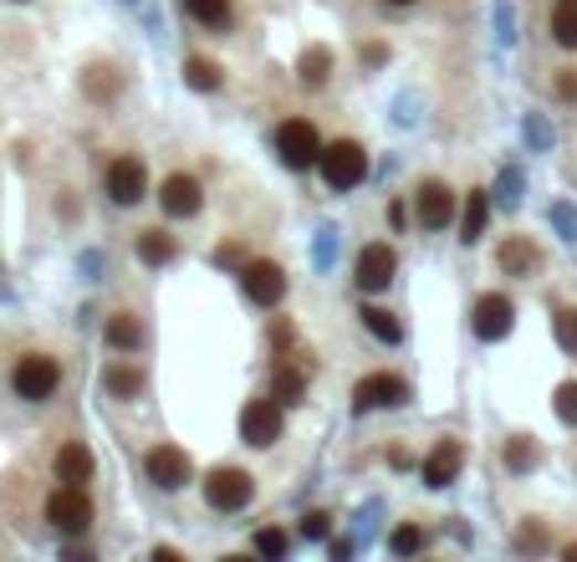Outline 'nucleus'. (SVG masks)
<instances>
[{
	"instance_id": "nucleus-1",
	"label": "nucleus",
	"mask_w": 577,
	"mask_h": 562,
	"mask_svg": "<svg viewBox=\"0 0 577 562\" xmlns=\"http://www.w3.org/2000/svg\"><path fill=\"white\" fill-rule=\"evenodd\" d=\"M317 169H323V179L333 189H353V185H363V175H368V154H363L353 138H337V144L323 148Z\"/></svg>"
},
{
	"instance_id": "nucleus-2",
	"label": "nucleus",
	"mask_w": 577,
	"mask_h": 562,
	"mask_svg": "<svg viewBox=\"0 0 577 562\" xmlns=\"http://www.w3.org/2000/svg\"><path fill=\"white\" fill-rule=\"evenodd\" d=\"M251 496H255V476L251 470H235V466H220L204 476V501L216 511H241L251 507Z\"/></svg>"
},
{
	"instance_id": "nucleus-3",
	"label": "nucleus",
	"mask_w": 577,
	"mask_h": 562,
	"mask_svg": "<svg viewBox=\"0 0 577 562\" xmlns=\"http://www.w3.org/2000/svg\"><path fill=\"white\" fill-rule=\"evenodd\" d=\"M276 148H282L286 169H312V164L323 159V134H317L307 118H286L282 128H276Z\"/></svg>"
},
{
	"instance_id": "nucleus-4",
	"label": "nucleus",
	"mask_w": 577,
	"mask_h": 562,
	"mask_svg": "<svg viewBox=\"0 0 577 562\" xmlns=\"http://www.w3.org/2000/svg\"><path fill=\"white\" fill-rule=\"evenodd\" d=\"M56 384H62V368H56V358H46V353H27V358L15 363V374H11V388L31 404L52 399Z\"/></svg>"
},
{
	"instance_id": "nucleus-5",
	"label": "nucleus",
	"mask_w": 577,
	"mask_h": 562,
	"mask_svg": "<svg viewBox=\"0 0 577 562\" xmlns=\"http://www.w3.org/2000/svg\"><path fill=\"white\" fill-rule=\"evenodd\" d=\"M46 522H52L56 532H67V537L87 532V527H93V501H87V491H82V486H62V491H52L46 496Z\"/></svg>"
},
{
	"instance_id": "nucleus-6",
	"label": "nucleus",
	"mask_w": 577,
	"mask_h": 562,
	"mask_svg": "<svg viewBox=\"0 0 577 562\" xmlns=\"http://www.w3.org/2000/svg\"><path fill=\"white\" fill-rule=\"evenodd\" d=\"M403 399H409V384L399 374H368L353 388V409L358 415H368V409H399Z\"/></svg>"
},
{
	"instance_id": "nucleus-7",
	"label": "nucleus",
	"mask_w": 577,
	"mask_h": 562,
	"mask_svg": "<svg viewBox=\"0 0 577 562\" xmlns=\"http://www.w3.org/2000/svg\"><path fill=\"white\" fill-rule=\"evenodd\" d=\"M241 287L255 308H276L286 296V271L276 261H245L241 267Z\"/></svg>"
},
{
	"instance_id": "nucleus-8",
	"label": "nucleus",
	"mask_w": 577,
	"mask_h": 562,
	"mask_svg": "<svg viewBox=\"0 0 577 562\" xmlns=\"http://www.w3.org/2000/svg\"><path fill=\"white\" fill-rule=\"evenodd\" d=\"M241 435L245 445H276L282 440V399H251L241 409Z\"/></svg>"
},
{
	"instance_id": "nucleus-9",
	"label": "nucleus",
	"mask_w": 577,
	"mask_h": 562,
	"mask_svg": "<svg viewBox=\"0 0 577 562\" xmlns=\"http://www.w3.org/2000/svg\"><path fill=\"white\" fill-rule=\"evenodd\" d=\"M144 470H148V481H154V486L179 491V486L189 481V456H185V450H175V445H154L148 460H144Z\"/></svg>"
},
{
	"instance_id": "nucleus-10",
	"label": "nucleus",
	"mask_w": 577,
	"mask_h": 562,
	"mask_svg": "<svg viewBox=\"0 0 577 562\" xmlns=\"http://www.w3.org/2000/svg\"><path fill=\"white\" fill-rule=\"evenodd\" d=\"M415 215L424 230H444L455 220V195H450L440 179H430V185H419V195H415Z\"/></svg>"
},
{
	"instance_id": "nucleus-11",
	"label": "nucleus",
	"mask_w": 577,
	"mask_h": 562,
	"mask_svg": "<svg viewBox=\"0 0 577 562\" xmlns=\"http://www.w3.org/2000/svg\"><path fill=\"white\" fill-rule=\"evenodd\" d=\"M159 205L164 215H175V220H189V215H200L204 195H200V179L195 175H169L159 189Z\"/></svg>"
},
{
	"instance_id": "nucleus-12",
	"label": "nucleus",
	"mask_w": 577,
	"mask_h": 562,
	"mask_svg": "<svg viewBox=\"0 0 577 562\" xmlns=\"http://www.w3.org/2000/svg\"><path fill=\"white\" fill-rule=\"evenodd\" d=\"M394 271H399L394 246H363V256H358V287L363 292H384V287L394 281Z\"/></svg>"
},
{
	"instance_id": "nucleus-13",
	"label": "nucleus",
	"mask_w": 577,
	"mask_h": 562,
	"mask_svg": "<svg viewBox=\"0 0 577 562\" xmlns=\"http://www.w3.org/2000/svg\"><path fill=\"white\" fill-rule=\"evenodd\" d=\"M460 466H465V445H460V440H440L430 450V460H424V486H434V491L450 486L460 476Z\"/></svg>"
},
{
	"instance_id": "nucleus-14",
	"label": "nucleus",
	"mask_w": 577,
	"mask_h": 562,
	"mask_svg": "<svg viewBox=\"0 0 577 562\" xmlns=\"http://www.w3.org/2000/svg\"><path fill=\"white\" fill-rule=\"evenodd\" d=\"M108 195L118 205H138V200H144V164L128 159V154H123V159H113L108 164Z\"/></svg>"
},
{
	"instance_id": "nucleus-15",
	"label": "nucleus",
	"mask_w": 577,
	"mask_h": 562,
	"mask_svg": "<svg viewBox=\"0 0 577 562\" xmlns=\"http://www.w3.org/2000/svg\"><path fill=\"white\" fill-rule=\"evenodd\" d=\"M475 333H481L485 343H501V337L511 333V302L501 292H491V296L475 302Z\"/></svg>"
},
{
	"instance_id": "nucleus-16",
	"label": "nucleus",
	"mask_w": 577,
	"mask_h": 562,
	"mask_svg": "<svg viewBox=\"0 0 577 562\" xmlns=\"http://www.w3.org/2000/svg\"><path fill=\"white\" fill-rule=\"evenodd\" d=\"M87 476H93V450H87V445H62V450H56V481L87 486Z\"/></svg>"
},
{
	"instance_id": "nucleus-17",
	"label": "nucleus",
	"mask_w": 577,
	"mask_h": 562,
	"mask_svg": "<svg viewBox=\"0 0 577 562\" xmlns=\"http://www.w3.org/2000/svg\"><path fill=\"white\" fill-rule=\"evenodd\" d=\"M175 256H179V246L169 230H144V236H138V261H144V267H169Z\"/></svg>"
},
{
	"instance_id": "nucleus-18",
	"label": "nucleus",
	"mask_w": 577,
	"mask_h": 562,
	"mask_svg": "<svg viewBox=\"0 0 577 562\" xmlns=\"http://www.w3.org/2000/svg\"><path fill=\"white\" fill-rule=\"evenodd\" d=\"M485 215H491V195H485V189H470L465 220H460V241L465 246H475L485 236Z\"/></svg>"
},
{
	"instance_id": "nucleus-19",
	"label": "nucleus",
	"mask_w": 577,
	"mask_h": 562,
	"mask_svg": "<svg viewBox=\"0 0 577 562\" xmlns=\"http://www.w3.org/2000/svg\"><path fill=\"white\" fill-rule=\"evenodd\" d=\"M532 267H537V251H532V241H526V236H511V241H501V271H506V277H526Z\"/></svg>"
},
{
	"instance_id": "nucleus-20",
	"label": "nucleus",
	"mask_w": 577,
	"mask_h": 562,
	"mask_svg": "<svg viewBox=\"0 0 577 562\" xmlns=\"http://www.w3.org/2000/svg\"><path fill=\"white\" fill-rule=\"evenodd\" d=\"M296 77L307 82V87H323V82L333 77V52H327V46H307L302 62H296Z\"/></svg>"
},
{
	"instance_id": "nucleus-21",
	"label": "nucleus",
	"mask_w": 577,
	"mask_h": 562,
	"mask_svg": "<svg viewBox=\"0 0 577 562\" xmlns=\"http://www.w3.org/2000/svg\"><path fill=\"white\" fill-rule=\"evenodd\" d=\"M358 318H363V327H368V333H374L378 343H389V348H394V343H403V322L394 318V312H384V308H363Z\"/></svg>"
},
{
	"instance_id": "nucleus-22",
	"label": "nucleus",
	"mask_w": 577,
	"mask_h": 562,
	"mask_svg": "<svg viewBox=\"0 0 577 562\" xmlns=\"http://www.w3.org/2000/svg\"><path fill=\"white\" fill-rule=\"evenodd\" d=\"M108 343L118 353H134L138 343H144V327H138V318H128V312H118V318L108 322Z\"/></svg>"
},
{
	"instance_id": "nucleus-23",
	"label": "nucleus",
	"mask_w": 577,
	"mask_h": 562,
	"mask_svg": "<svg viewBox=\"0 0 577 562\" xmlns=\"http://www.w3.org/2000/svg\"><path fill=\"white\" fill-rule=\"evenodd\" d=\"M552 37H557V46H573L577 52V0H557V11H552Z\"/></svg>"
},
{
	"instance_id": "nucleus-24",
	"label": "nucleus",
	"mask_w": 577,
	"mask_h": 562,
	"mask_svg": "<svg viewBox=\"0 0 577 562\" xmlns=\"http://www.w3.org/2000/svg\"><path fill=\"white\" fill-rule=\"evenodd\" d=\"M185 11L200 27H230V0H185Z\"/></svg>"
},
{
	"instance_id": "nucleus-25",
	"label": "nucleus",
	"mask_w": 577,
	"mask_h": 562,
	"mask_svg": "<svg viewBox=\"0 0 577 562\" xmlns=\"http://www.w3.org/2000/svg\"><path fill=\"white\" fill-rule=\"evenodd\" d=\"M185 82H189V87H200V93H216V87H220V67H216V62H204V56H189V62H185Z\"/></svg>"
},
{
	"instance_id": "nucleus-26",
	"label": "nucleus",
	"mask_w": 577,
	"mask_h": 562,
	"mask_svg": "<svg viewBox=\"0 0 577 562\" xmlns=\"http://www.w3.org/2000/svg\"><path fill=\"white\" fill-rule=\"evenodd\" d=\"M108 388L118 394V399H128V394L144 388V374H138L134 363H113V368H108Z\"/></svg>"
},
{
	"instance_id": "nucleus-27",
	"label": "nucleus",
	"mask_w": 577,
	"mask_h": 562,
	"mask_svg": "<svg viewBox=\"0 0 577 562\" xmlns=\"http://www.w3.org/2000/svg\"><path fill=\"white\" fill-rule=\"evenodd\" d=\"M302 388H307V378L282 363V368H276V399H282V404H302Z\"/></svg>"
},
{
	"instance_id": "nucleus-28",
	"label": "nucleus",
	"mask_w": 577,
	"mask_h": 562,
	"mask_svg": "<svg viewBox=\"0 0 577 562\" xmlns=\"http://www.w3.org/2000/svg\"><path fill=\"white\" fill-rule=\"evenodd\" d=\"M552 333H557V343H563L567 353H577V308H557V318H552Z\"/></svg>"
},
{
	"instance_id": "nucleus-29",
	"label": "nucleus",
	"mask_w": 577,
	"mask_h": 562,
	"mask_svg": "<svg viewBox=\"0 0 577 562\" xmlns=\"http://www.w3.org/2000/svg\"><path fill=\"white\" fill-rule=\"evenodd\" d=\"M286 548H292V542H286V532H276V527H261V532H255V552H261V558H286Z\"/></svg>"
},
{
	"instance_id": "nucleus-30",
	"label": "nucleus",
	"mask_w": 577,
	"mask_h": 562,
	"mask_svg": "<svg viewBox=\"0 0 577 562\" xmlns=\"http://www.w3.org/2000/svg\"><path fill=\"white\" fill-rule=\"evenodd\" d=\"M506 466L511 470H532L537 466V445L532 440H506Z\"/></svg>"
},
{
	"instance_id": "nucleus-31",
	"label": "nucleus",
	"mask_w": 577,
	"mask_h": 562,
	"mask_svg": "<svg viewBox=\"0 0 577 562\" xmlns=\"http://www.w3.org/2000/svg\"><path fill=\"white\" fill-rule=\"evenodd\" d=\"M389 548H394V558H409V552L424 548V532H419V527H399V532L389 537Z\"/></svg>"
},
{
	"instance_id": "nucleus-32",
	"label": "nucleus",
	"mask_w": 577,
	"mask_h": 562,
	"mask_svg": "<svg viewBox=\"0 0 577 562\" xmlns=\"http://www.w3.org/2000/svg\"><path fill=\"white\" fill-rule=\"evenodd\" d=\"M557 419H563V425H577V384L557 388Z\"/></svg>"
},
{
	"instance_id": "nucleus-33",
	"label": "nucleus",
	"mask_w": 577,
	"mask_h": 562,
	"mask_svg": "<svg viewBox=\"0 0 577 562\" xmlns=\"http://www.w3.org/2000/svg\"><path fill=\"white\" fill-rule=\"evenodd\" d=\"M302 532H307L312 542H323V537L333 532V517H327V511H307V517H302Z\"/></svg>"
},
{
	"instance_id": "nucleus-34",
	"label": "nucleus",
	"mask_w": 577,
	"mask_h": 562,
	"mask_svg": "<svg viewBox=\"0 0 577 562\" xmlns=\"http://www.w3.org/2000/svg\"><path fill=\"white\" fill-rule=\"evenodd\" d=\"M552 220H557V230H563L567 241H577V210H567V205H557V210H552Z\"/></svg>"
},
{
	"instance_id": "nucleus-35",
	"label": "nucleus",
	"mask_w": 577,
	"mask_h": 562,
	"mask_svg": "<svg viewBox=\"0 0 577 562\" xmlns=\"http://www.w3.org/2000/svg\"><path fill=\"white\" fill-rule=\"evenodd\" d=\"M216 261H220V267H245V256H241V246H235V241H225V246H220V251H216Z\"/></svg>"
},
{
	"instance_id": "nucleus-36",
	"label": "nucleus",
	"mask_w": 577,
	"mask_h": 562,
	"mask_svg": "<svg viewBox=\"0 0 577 562\" xmlns=\"http://www.w3.org/2000/svg\"><path fill=\"white\" fill-rule=\"evenodd\" d=\"M516 542H522V548H532V552H542V548H547V532H542V527H526Z\"/></svg>"
},
{
	"instance_id": "nucleus-37",
	"label": "nucleus",
	"mask_w": 577,
	"mask_h": 562,
	"mask_svg": "<svg viewBox=\"0 0 577 562\" xmlns=\"http://www.w3.org/2000/svg\"><path fill=\"white\" fill-rule=\"evenodd\" d=\"M557 97L577 103V72H563V77H557Z\"/></svg>"
},
{
	"instance_id": "nucleus-38",
	"label": "nucleus",
	"mask_w": 577,
	"mask_h": 562,
	"mask_svg": "<svg viewBox=\"0 0 577 562\" xmlns=\"http://www.w3.org/2000/svg\"><path fill=\"white\" fill-rule=\"evenodd\" d=\"M501 205H516V175L501 179Z\"/></svg>"
},
{
	"instance_id": "nucleus-39",
	"label": "nucleus",
	"mask_w": 577,
	"mask_h": 562,
	"mask_svg": "<svg viewBox=\"0 0 577 562\" xmlns=\"http://www.w3.org/2000/svg\"><path fill=\"white\" fill-rule=\"evenodd\" d=\"M563 558H567V562H577V542H567V548H563Z\"/></svg>"
},
{
	"instance_id": "nucleus-40",
	"label": "nucleus",
	"mask_w": 577,
	"mask_h": 562,
	"mask_svg": "<svg viewBox=\"0 0 577 562\" xmlns=\"http://www.w3.org/2000/svg\"><path fill=\"white\" fill-rule=\"evenodd\" d=\"M394 6H415V0H394Z\"/></svg>"
}]
</instances>
